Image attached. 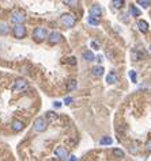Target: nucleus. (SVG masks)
I'll return each mask as SVG.
<instances>
[{
  "mask_svg": "<svg viewBox=\"0 0 151 161\" xmlns=\"http://www.w3.org/2000/svg\"><path fill=\"white\" fill-rule=\"evenodd\" d=\"M48 31L45 27H37V29H34V31H33V38H34V41L37 42V44H41V42H44L45 39L48 38Z\"/></svg>",
  "mask_w": 151,
  "mask_h": 161,
  "instance_id": "obj_1",
  "label": "nucleus"
},
{
  "mask_svg": "<svg viewBox=\"0 0 151 161\" xmlns=\"http://www.w3.org/2000/svg\"><path fill=\"white\" fill-rule=\"evenodd\" d=\"M26 19H27L26 14H25V11H22V10L15 8L14 11L11 12V22L12 23H25Z\"/></svg>",
  "mask_w": 151,
  "mask_h": 161,
  "instance_id": "obj_2",
  "label": "nucleus"
},
{
  "mask_svg": "<svg viewBox=\"0 0 151 161\" xmlns=\"http://www.w3.org/2000/svg\"><path fill=\"white\" fill-rule=\"evenodd\" d=\"M33 127H34V130H36V131H38V133L45 131V130L48 129V120H46V118L38 117L36 120H34V123H33Z\"/></svg>",
  "mask_w": 151,
  "mask_h": 161,
  "instance_id": "obj_3",
  "label": "nucleus"
},
{
  "mask_svg": "<svg viewBox=\"0 0 151 161\" xmlns=\"http://www.w3.org/2000/svg\"><path fill=\"white\" fill-rule=\"evenodd\" d=\"M60 21H61V23L64 24L67 29H71V27H74L75 24H76V18L72 14H63L61 18H60Z\"/></svg>",
  "mask_w": 151,
  "mask_h": 161,
  "instance_id": "obj_4",
  "label": "nucleus"
},
{
  "mask_svg": "<svg viewBox=\"0 0 151 161\" xmlns=\"http://www.w3.org/2000/svg\"><path fill=\"white\" fill-rule=\"evenodd\" d=\"M29 88V83L26 81L25 79H18L15 80L14 85H12V91L14 92H23Z\"/></svg>",
  "mask_w": 151,
  "mask_h": 161,
  "instance_id": "obj_5",
  "label": "nucleus"
},
{
  "mask_svg": "<svg viewBox=\"0 0 151 161\" xmlns=\"http://www.w3.org/2000/svg\"><path fill=\"white\" fill-rule=\"evenodd\" d=\"M12 32H14V37H15V38L22 39V38H25V37H26L27 30H26V27L23 26V23H16V26L14 27Z\"/></svg>",
  "mask_w": 151,
  "mask_h": 161,
  "instance_id": "obj_6",
  "label": "nucleus"
},
{
  "mask_svg": "<svg viewBox=\"0 0 151 161\" xmlns=\"http://www.w3.org/2000/svg\"><path fill=\"white\" fill-rule=\"evenodd\" d=\"M48 41H49L50 45L60 44V42H63V34H61V32H59V31L50 32V34L48 35Z\"/></svg>",
  "mask_w": 151,
  "mask_h": 161,
  "instance_id": "obj_7",
  "label": "nucleus"
},
{
  "mask_svg": "<svg viewBox=\"0 0 151 161\" xmlns=\"http://www.w3.org/2000/svg\"><path fill=\"white\" fill-rule=\"evenodd\" d=\"M55 154H56V157L59 158V160H68V150L65 149V146H57L56 149H55Z\"/></svg>",
  "mask_w": 151,
  "mask_h": 161,
  "instance_id": "obj_8",
  "label": "nucleus"
},
{
  "mask_svg": "<svg viewBox=\"0 0 151 161\" xmlns=\"http://www.w3.org/2000/svg\"><path fill=\"white\" fill-rule=\"evenodd\" d=\"M102 14H104V11H102V7H101L99 4L91 6V8H90V15H93V16H95V18H101Z\"/></svg>",
  "mask_w": 151,
  "mask_h": 161,
  "instance_id": "obj_9",
  "label": "nucleus"
},
{
  "mask_svg": "<svg viewBox=\"0 0 151 161\" xmlns=\"http://www.w3.org/2000/svg\"><path fill=\"white\" fill-rule=\"evenodd\" d=\"M131 57H132L133 61H140V60L144 58V54H143V53L140 52V50L133 49L132 52H131Z\"/></svg>",
  "mask_w": 151,
  "mask_h": 161,
  "instance_id": "obj_10",
  "label": "nucleus"
},
{
  "mask_svg": "<svg viewBox=\"0 0 151 161\" xmlns=\"http://www.w3.org/2000/svg\"><path fill=\"white\" fill-rule=\"evenodd\" d=\"M11 127H12V130H14V131L19 133V131H22V130L25 129V123L22 122V120H14V122H12V125H11Z\"/></svg>",
  "mask_w": 151,
  "mask_h": 161,
  "instance_id": "obj_11",
  "label": "nucleus"
},
{
  "mask_svg": "<svg viewBox=\"0 0 151 161\" xmlns=\"http://www.w3.org/2000/svg\"><path fill=\"white\" fill-rule=\"evenodd\" d=\"M104 72H105V69H104V66H101V65H95L91 69L93 76H95V77H101L104 75Z\"/></svg>",
  "mask_w": 151,
  "mask_h": 161,
  "instance_id": "obj_12",
  "label": "nucleus"
},
{
  "mask_svg": "<svg viewBox=\"0 0 151 161\" xmlns=\"http://www.w3.org/2000/svg\"><path fill=\"white\" fill-rule=\"evenodd\" d=\"M138 29H139L143 34H146V32L148 31V23L146 21H143V19H140V21H138Z\"/></svg>",
  "mask_w": 151,
  "mask_h": 161,
  "instance_id": "obj_13",
  "label": "nucleus"
},
{
  "mask_svg": "<svg viewBox=\"0 0 151 161\" xmlns=\"http://www.w3.org/2000/svg\"><path fill=\"white\" fill-rule=\"evenodd\" d=\"M117 80H119V77H117V73H116V72H110V73L106 76L108 84H114V83H117Z\"/></svg>",
  "mask_w": 151,
  "mask_h": 161,
  "instance_id": "obj_14",
  "label": "nucleus"
},
{
  "mask_svg": "<svg viewBox=\"0 0 151 161\" xmlns=\"http://www.w3.org/2000/svg\"><path fill=\"white\" fill-rule=\"evenodd\" d=\"M45 118H46L48 122H55V120H57V118H59V114H56L55 111H48L46 114H45Z\"/></svg>",
  "mask_w": 151,
  "mask_h": 161,
  "instance_id": "obj_15",
  "label": "nucleus"
},
{
  "mask_svg": "<svg viewBox=\"0 0 151 161\" xmlns=\"http://www.w3.org/2000/svg\"><path fill=\"white\" fill-rule=\"evenodd\" d=\"M112 6L116 10H121L125 6V1L124 0H112Z\"/></svg>",
  "mask_w": 151,
  "mask_h": 161,
  "instance_id": "obj_16",
  "label": "nucleus"
},
{
  "mask_svg": "<svg viewBox=\"0 0 151 161\" xmlns=\"http://www.w3.org/2000/svg\"><path fill=\"white\" fill-rule=\"evenodd\" d=\"M76 85H78L76 80H75V79H71V80L68 81V84H67V91H68V92L75 91V89H76Z\"/></svg>",
  "mask_w": 151,
  "mask_h": 161,
  "instance_id": "obj_17",
  "label": "nucleus"
},
{
  "mask_svg": "<svg viewBox=\"0 0 151 161\" xmlns=\"http://www.w3.org/2000/svg\"><path fill=\"white\" fill-rule=\"evenodd\" d=\"M83 60H86V61H94V54H93V52H90V50H86V52H83Z\"/></svg>",
  "mask_w": 151,
  "mask_h": 161,
  "instance_id": "obj_18",
  "label": "nucleus"
},
{
  "mask_svg": "<svg viewBox=\"0 0 151 161\" xmlns=\"http://www.w3.org/2000/svg\"><path fill=\"white\" fill-rule=\"evenodd\" d=\"M129 14L132 15V16L136 18V16H140V15H142V11H140L136 6H131L129 7Z\"/></svg>",
  "mask_w": 151,
  "mask_h": 161,
  "instance_id": "obj_19",
  "label": "nucleus"
},
{
  "mask_svg": "<svg viewBox=\"0 0 151 161\" xmlns=\"http://www.w3.org/2000/svg\"><path fill=\"white\" fill-rule=\"evenodd\" d=\"M10 32V27L7 23H0V35H7Z\"/></svg>",
  "mask_w": 151,
  "mask_h": 161,
  "instance_id": "obj_20",
  "label": "nucleus"
},
{
  "mask_svg": "<svg viewBox=\"0 0 151 161\" xmlns=\"http://www.w3.org/2000/svg\"><path fill=\"white\" fill-rule=\"evenodd\" d=\"M87 22H89V24H91V26H98V24H99V18H95V16H93V15H90Z\"/></svg>",
  "mask_w": 151,
  "mask_h": 161,
  "instance_id": "obj_21",
  "label": "nucleus"
},
{
  "mask_svg": "<svg viewBox=\"0 0 151 161\" xmlns=\"http://www.w3.org/2000/svg\"><path fill=\"white\" fill-rule=\"evenodd\" d=\"M64 4H67L68 7H76L79 4V0H61Z\"/></svg>",
  "mask_w": 151,
  "mask_h": 161,
  "instance_id": "obj_22",
  "label": "nucleus"
},
{
  "mask_svg": "<svg viewBox=\"0 0 151 161\" xmlns=\"http://www.w3.org/2000/svg\"><path fill=\"white\" fill-rule=\"evenodd\" d=\"M99 144L101 145H112L113 144V140L110 137H104V138H101Z\"/></svg>",
  "mask_w": 151,
  "mask_h": 161,
  "instance_id": "obj_23",
  "label": "nucleus"
},
{
  "mask_svg": "<svg viewBox=\"0 0 151 161\" xmlns=\"http://www.w3.org/2000/svg\"><path fill=\"white\" fill-rule=\"evenodd\" d=\"M138 4L142 6L143 8H148L151 6V0H138Z\"/></svg>",
  "mask_w": 151,
  "mask_h": 161,
  "instance_id": "obj_24",
  "label": "nucleus"
},
{
  "mask_svg": "<svg viewBox=\"0 0 151 161\" xmlns=\"http://www.w3.org/2000/svg\"><path fill=\"white\" fill-rule=\"evenodd\" d=\"M113 156L117 158H124V152H123L121 149H113Z\"/></svg>",
  "mask_w": 151,
  "mask_h": 161,
  "instance_id": "obj_25",
  "label": "nucleus"
},
{
  "mask_svg": "<svg viewBox=\"0 0 151 161\" xmlns=\"http://www.w3.org/2000/svg\"><path fill=\"white\" fill-rule=\"evenodd\" d=\"M129 152L132 153V154H136V153H139V148H138V144H136V145H135V144L131 145V146H129Z\"/></svg>",
  "mask_w": 151,
  "mask_h": 161,
  "instance_id": "obj_26",
  "label": "nucleus"
},
{
  "mask_svg": "<svg viewBox=\"0 0 151 161\" xmlns=\"http://www.w3.org/2000/svg\"><path fill=\"white\" fill-rule=\"evenodd\" d=\"M65 62L70 65H76V58H75V57H70V58L65 60Z\"/></svg>",
  "mask_w": 151,
  "mask_h": 161,
  "instance_id": "obj_27",
  "label": "nucleus"
},
{
  "mask_svg": "<svg viewBox=\"0 0 151 161\" xmlns=\"http://www.w3.org/2000/svg\"><path fill=\"white\" fill-rule=\"evenodd\" d=\"M129 77L133 83H136V73H135V70H129Z\"/></svg>",
  "mask_w": 151,
  "mask_h": 161,
  "instance_id": "obj_28",
  "label": "nucleus"
},
{
  "mask_svg": "<svg viewBox=\"0 0 151 161\" xmlns=\"http://www.w3.org/2000/svg\"><path fill=\"white\" fill-rule=\"evenodd\" d=\"M146 149H147L148 152L151 153V138H150V140L147 141V142H146Z\"/></svg>",
  "mask_w": 151,
  "mask_h": 161,
  "instance_id": "obj_29",
  "label": "nucleus"
},
{
  "mask_svg": "<svg viewBox=\"0 0 151 161\" xmlns=\"http://www.w3.org/2000/svg\"><path fill=\"white\" fill-rule=\"evenodd\" d=\"M91 47H94L95 50H98L99 49V44H97L95 41H91Z\"/></svg>",
  "mask_w": 151,
  "mask_h": 161,
  "instance_id": "obj_30",
  "label": "nucleus"
},
{
  "mask_svg": "<svg viewBox=\"0 0 151 161\" xmlns=\"http://www.w3.org/2000/svg\"><path fill=\"white\" fill-rule=\"evenodd\" d=\"M64 103H65V104H71V103H72V97H65V99H64Z\"/></svg>",
  "mask_w": 151,
  "mask_h": 161,
  "instance_id": "obj_31",
  "label": "nucleus"
},
{
  "mask_svg": "<svg viewBox=\"0 0 151 161\" xmlns=\"http://www.w3.org/2000/svg\"><path fill=\"white\" fill-rule=\"evenodd\" d=\"M53 106L56 107V109H60V107H61V103H60V102H55Z\"/></svg>",
  "mask_w": 151,
  "mask_h": 161,
  "instance_id": "obj_32",
  "label": "nucleus"
},
{
  "mask_svg": "<svg viewBox=\"0 0 151 161\" xmlns=\"http://www.w3.org/2000/svg\"><path fill=\"white\" fill-rule=\"evenodd\" d=\"M68 160L75 161V160H78V157H76V156H68Z\"/></svg>",
  "mask_w": 151,
  "mask_h": 161,
  "instance_id": "obj_33",
  "label": "nucleus"
},
{
  "mask_svg": "<svg viewBox=\"0 0 151 161\" xmlns=\"http://www.w3.org/2000/svg\"><path fill=\"white\" fill-rule=\"evenodd\" d=\"M150 52H151V45H150Z\"/></svg>",
  "mask_w": 151,
  "mask_h": 161,
  "instance_id": "obj_34",
  "label": "nucleus"
}]
</instances>
